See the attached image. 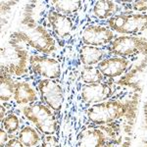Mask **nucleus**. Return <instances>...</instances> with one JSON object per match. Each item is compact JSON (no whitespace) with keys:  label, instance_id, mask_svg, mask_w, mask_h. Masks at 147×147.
Listing matches in <instances>:
<instances>
[{"label":"nucleus","instance_id":"f257e3e1","mask_svg":"<svg viewBox=\"0 0 147 147\" xmlns=\"http://www.w3.org/2000/svg\"><path fill=\"white\" fill-rule=\"evenodd\" d=\"M139 91V88H131L105 102L86 107L84 112V125H102L122 120L134 123Z\"/></svg>","mask_w":147,"mask_h":147},{"label":"nucleus","instance_id":"f03ea898","mask_svg":"<svg viewBox=\"0 0 147 147\" xmlns=\"http://www.w3.org/2000/svg\"><path fill=\"white\" fill-rule=\"evenodd\" d=\"M30 3L34 16L55 37L61 48L70 45L77 37L82 21L58 13L49 5L48 1L36 2V6Z\"/></svg>","mask_w":147,"mask_h":147},{"label":"nucleus","instance_id":"7ed1b4c3","mask_svg":"<svg viewBox=\"0 0 147 147\" xmlns=\"http://www.w3.org/2000/svg\"><path fill=\"white\" fill-rule=\"evenodd\" d=\"M16 32L32 49L34 54L54 57L61 50L55 37L34 16L30 4L27 5L21 21V27Z\"/></svg>","mask_w":147,"mask_h":147},{"label":"nucleus","instance_id":"20e7f679","mask_svg":"<svg viewBox=\"0 0 147 147\" xmlns=\"http://www.w3.org/2000/svg\"><path fill=\"white\" fill-rule=\"evenodd\" d=\"M131 88L139 87L125 86L120 84L116 80H106L95 84H82L80 89V99L84 104V109L90 105L102 103Z\"/></svg>","mask_w":147,"mask_h":147},{"label":"nucleus","instance_id":"39448f33","mask_svg":"<svg viewBox=\"0 0 147 147\" xmlns=\"http://www.w3.org/2000/svg\"><path fill=\"white\" fill-rule=\"evenodd\" d=\"M99 24L107 26L118 35L147 36V13L127 11Z\"/></svg>","mask_w":147,"mask_h":147},{"label":"nucleus","instance_id":"423d86ee","mask_svg":"<svg viewBox=\"0 0 147 147\" xmlns=\"http://www.w3.org/2000/svg\"><path fill=\"white\" fill-rule=\"evenodd\" d=\"M30 51L8 43L1 49V71L13 78H26L30 76Z\"/></svg>","mask_w":147,"mask_h":147},{"label":"nucleus","instance_id":"0eeeda50","mask_svg":"<svg viewBox=\"0 0 147 147\" xmlns=\"http://www.w3.org/2000/svg\"><path fill=\"white\" fill-rule=\"evenodd\" d=\"M22 114L24 118L34 124L37 130L44 136H54L57 131L58 123L56 114L42 102L38 101L23 107Z\"/></svg>","mask_w":147,"mask_h":147},{"label":"nucleus","instance_id":"6e6552de","mask_svg":"<svg viewBox=\"0 0 147 147\" xmlns=\"http://www.w3.org/2000/svg\"><path fill=\"white\" fill-rule=\"evenodd\" d=\"M147 56L136 58L109 56L96 66L106 80H118L132 70L139 67H146Z\"/></svg>","mask_w":147,"mask_h":147},{"label":"nucleus","instance_id":"1a4fd4ad","mask_svg":"<svg viewBox=\"0 0 147 147\" xmlns=\"http://www.w3.org/2000/svg\"><path fill=\"white\" fill-rule=\"evenodd\" d=\"M109 56L136 58L147 56V36L117 35L115 39L104 47Z\"/></svg>","mask_w":147,"mask_h":147},{"label":"nucleus","instance_id":"9d476101","mask_svg":"<svg viewBox=\"0 0 147 147\" xmlns=\"http://www.w3.org/2000/svg\"><path fill=\"white\" fill-rule=\"evenodd\" d=\"M127 12L123 1L97 0L88 1V6L84 19V24H99L113 18L114 16Z\"/></svg>","mask_w":147,"mask_h":147},{"label":"nucleus","instance_id":"9b49d317","mask_svg":"<svg viewBox=\"0 0 147 147\" xmlns=\"http://www.w3.org/2000/svg\"><path fill=\"white\" fill-rule=\"evenodd\" d=\"M117 34L103 24H84L78 32L80 43L104 48L117 37Z\"/></svg>","mask_w":147,"mask_h":147},{"label":"nucleus","instance_id":"f8f14e48","mask_svg":"<svg viewBox=\"0 0 147 147\" xmlns=\"http://www.w3.org/2000/svg\"><path fill=\"white\" fill-rule=\"evenodd\" d=\"M34 84L40 101L52 109L55 114L60 112L64 101V90L58 80L35 79Z\"/></svg>","mask_w":147,"mask_h":147},{"label":"nucleus","instance_id":"ddd939ff","mask_svg":"<svg viewBox=\"0 0 147 147\" xmlns=\"http://www.w3.org/2000/svg\"><path fill=\"white\" fill-rule=\"evenodd\" d=\"M62 75L61 63L56 57L32 54L30 57V76L35 79L59 80Z\"/></svg>","mask_w":147,"mask_h":147},{"label":"nucleus","instance_id":"4468645a","mask_svg":"<svg viewBox=\"0 0 147 147\" xmlns=\"http://www.w3.org/2000/svg\"><path fill=\"white\" fill-rule=\"evenodd\" d=\"M112 141L99 125H87L80 132L76 147H104Z\"/></svg>","mask_w":147,"mask_h":147},{"label":"nucleus","instance_id":"2eb2a0df","mask_svg":"<svg viewBox=\"0 0 147 147\" xmlns=\"http://www.w3.org/2000/svg\"><path fill=\"white\" fill-rule=\"evenodd\" d=\"M49 5L58 13L66 15L68 17L79 19L84 22L85 17V13L88 6V1H79V0H69V1H64V0H53V1H48Z\"/></svg>","mask_w":147,"mask_h":147},{"label":"nucleus","instance_id":"dca6fc26","mask_svg":"<svg viewBox=\"0 0 147 147\" xmlns=\"http://www.w3.org/2000/svg\"><path fill=\"white\" fill-rule=\"evenodd\" d=\"M39 95L36 88L27 80H16L13 100L18 105L28 106L38 102Z\"/></svg>","mask_w":147,"mask_h":147},{"label":"nucleus","instance_id":"f3484780","mask_svg":"<svg viewBox=\"0 0 147 147\" xmlns=\"http://www.w3.org/2000/svg\"><path fill=\"white\" fill-rule=\"evenodd\" d=\"M107 57H109L108 52L100 47L84 45L80 43L78 48V58L82 66H97Z\"/></svg>","mask_w":147,"mask_h":147},{"label":"nucleus","instance_id":"a211bd4d","mask_svg":"<svg viewBox=\"0 0 147 147\" xmlns=\"http://www.w3.org/2000/svg\"><path fill=\"white\" fill-rule=\"evenodd\" d=\"M0 82H1V92H0V99L2 103H7L13 99L14 91H15L16 80L12 76L1 71L0 72Z\"/></svg>","mask_w":147,"mask_h":147},{"label":"nucleus","instance_id":"6ab92c4d","mask_svg":"<svg viewBox=\"0 0 147 147\" xmlns=\"http://www.w3.org/2000/svg\"><path fill=\"white\" fill-rule=\"evenodd\" d=\"M80 79L84 84H100L106 80L96 66H82L80 72Z\"/></svg>","mask_w":147,"mask_h":147},{"label":"nucleus","instance_id":"aec40b11","mask_svg":"<svg viewBox=\"0 0 147 147\" xmlns=\"http://www.w3.org/2000/svg\"><path fill=\"white\" fill-rule=\"evenodd\" d=\"M18 137L26 147H35L41 142V137L36 129L28 125L21 127L19 130Z\"/></svg>","mask_w":147,"mask_h":147},{"label":"nucleus","instance_id":"412c9836","mask_svg":"<svg viewBox=\"0 0 147 147\" xmlns=\"http://www.w3.org/2000/svg\"><path fill=\"white\" fill-rule=\"evenodd\" d=\"M1 127H3L9 134H16L20 129V119L17 114L14 112L9 113L1 121Z\"/></svg>","mask_w":147,"mask_h":147},{"label":"nucleus","instance_id":"4be33fe9","mask_svg":"<svg viewBox=\"0 0 147 147\" xmlns=\"http://www.w3.org/2000/svg\"><path fill=\"white\" fill-rule=\"evenodd\" d=\"M125 10L136 12V13H147V1H125Z\"/></svg>","mask_w":147,"mask_h":147},{"label":"nucleus","instance_id":"5701e85b","mask_svg":"<svg viewBox=\"0 0 147 147\" xmlns=\"http://www.w3.org/2000/svg\"><path fill=\"white\" fill-rule=\"evenodd\" d=\"M41 147H60L59 145L58 138L55 136H42L41 142H40Z\"/></svg>","mask_w":147,"mask_h":147},{"label":"nucleus","instance_id":"b1692460","mask_svg":"<svg viewBox=\"0 0 147 147\" xmlns=\"http://www.w3.org/2000/svg\"><path fill=\"white\" fill-rule=\"evenodd\" d=\"M4 147H26L22 143V141L19 139V137H10V139L6 143V145Z\"/></svg>","mask_w":147,"mask_h":147},{"label":"nucleus","instance_id":"393cba45","mask_svg":"<svg viewBox=\"0 0 147 147\" xmlns=\"http://www.w3.org/2000/svg\"><path fill=\"white\" fill-rule=\"evenodd\" d=\"M8 132L6 131L3 127L0 129V147H4L6 145V143L10 139V137L8 136Z\"/></svg>","mask_w":147,"mask_h":147},{"label":"nucleus","instance_id":"a878e982","mask_svg":"<svg viewBox=\"0 0 147 147\" xmlns=\"http://www.w3.org/2000/svg\"><path fill=\"white\" fill-rule=\"evenodd\" d=\"M143 114H144V121H145L146 127H147V101L144 103L143 106Z\"/></svg>","mask_w":147,"mask_h":147},{"label":"nucleus","instance_id":"bb28decb","mask_svg":"<svg viewBox=\"0 0 147 147\" xmlns=\"http://www.w3.org/2000/svg\"><path fill=\"white\" fill-rule=\"evenodd\" d=\"M144 147H147V144H146V145H145V146H144Z\"/></svg>","mask_w":147,"mask_h":147}]
</instances>
